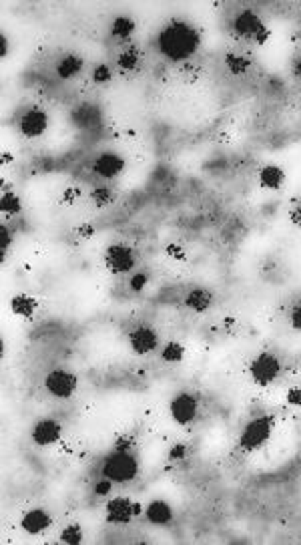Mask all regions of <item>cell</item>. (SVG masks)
<instances>
[{"label":"cell","mask_w":301,"mask_h":545,"mask_svg":"<svg viewBox=\"0 0 301 545\" xmlns=\"http://www.w3.org/2000/svg\"><path fill=\"white\" fill-rule=\"evenodd\" d=\"M155 47L169 63H187L201 49V33L189 20L171 19L157 33Z\"/></svg>","instance_id":"1"},{"label":"cell","mask_w":301,"mask_h":545,"mask_svg":"<svg viewBox=\"0 0 301 545\" xmlns=\"http://www.w3.org/2000/svg\"><path fill=\"white\" fill-rule=\"evenodd\" d=\"M141 461L133 449L131 441L121 439L115 449L106 455L101 465V477H106L113 483H131L139 477Z\"/></svg>","instance_id":"2"},{"label":"cell","mask_w":301,"mask_h":545,"mask_svg":"<svg viewBox=\"0 0 301 545\" xmlns=\"http://www.w3.org/2000/svg\"><path fill=\"white\" fill-rule=\"evenodd\" d=\"M231 33L237 38L249 42V45H257V47L266 45L269 37H271V33H269L263 19L257 13L249 10V8L239 10L231 19Z\"/></svg>","instance_id":"3"},{"label":"cell","mask_w":301,"mask_h":545,"mask_svg":"<svg viewBox=\"0 0 301 545\" xmlns=\"http://www.w3.org/2000/svg\"><path fill=\"white\" fill-rule=\"evenodd\" d=\"M275 431V417L273 415H259L247 420V425L239 433V449L245 453H253L263 449Z\"/></svg>","instance_id":"4"},{"label":"cell","mask_w":301,"mask_h":545,"mask_svg":"<svg viewBox=\"0 0 301 545\" xmlns=\"http://www.w3.org/2000/svg\"><path fill=\"white\" fill-rule=\"evenodd\" d=\"M284 374V363L273 352H259L249 363V377L257 386H271Z\"/></svg>","instance_id":"5"},{"label":"cell","mask_w":301,"mask_h":545,"mask_svg":"<svg viewBox=\"0 0 301 545\" xmlns=\"http://www.w3.org/2000/svg\"><path fill=\"white\" fill-rule=\"evenodd\" d=\"M49 113L47 109L38 107V105H31L18 113L17 117V129L18 133L26 139H38L47 133L49 129Z\"/></svg>","instance_id":"6"},{"label":"cell","mask_w":301,"mask_h":545,"mask_svg":"<svg viewBox=\"0 0 301 545\" xmlns=\"http://www.w3.org/2000/svg\"><path fill=\"white\" fill-rule=\"evenodd\" d=\"M105 266L108 272L113 276H124V274H131L137 266V254L135 250L129 246V244H123V242H115L111 244L105 250Z\"/></svg>","instance_id":"7"},{"label":"cell","mask_w":301,"mask_h":545,"mask_svg":"<svg viewBox=\"0 0 301 545\" xmlns=\"http://www.w3.org/2000/svg\"><path fill=\"white\" fill-rule=\"evenodd\" d=\"M199 409H201L199 397H197L195 393H191V390H181L169 402L171 418L181 427L193 425L197 417H199Z\"/></svg>","instance_id":"8"},{"label":"cell","mask_w":301,"mask_h":545,"mask_svg":"<svg viewBox=\"0 0 301 545\" xmlns=\"http://www.w3.org/2000/svg\"><path fill=\"white\" fill-rule=\"evenodd\" d=\"M79 386V379L76 374L67 370V368H54L47 374L44 379V390L58 400H69L76 393Z\"/></svg>","instance_id":"9"},{"label":"cell","mask_w":301,"mask_h":545,"mask_svg":"<svg viewBox=\"0 0 301 545\" xmlns=\"http://www.w3.org/2000/svg\"><path fill=\"white\" fill-rule=\"evenodd\" d=\"M143 513L141 503L133 501L131 497H115V499H108L105 507L106 521L113 523V526H127L131 523L135 517H139Z\"/></svg>","instance_id":"10"},{"label":"cell","mask_w":301,"mask_h":545,"mask_svg":"<svg viewBox=\"0 0 301 545\" xmlns=\"http://www.w3.org/2000/svg\"><path fill=\"white\" fill-rule=\"evenodd\" d=\"M127 340H129V346L135 354L139 356H147V354H153L157 348H159V332L149 324H139L135 326L129 334H127Z\"/></svg>","instance_id":"11"},{"label":"cell","mask_w":301,"mask_h":545,"mask_svg":"<svg viewBox=\"0 0 301 545\" xmlns=\"http://www.w3.org/2000/svg\"><path fill=\"white\" fill-rule=\"evenodd\" d=\"M124 167H127V161H124L123 155L117 153V151H111V149L99 153L92 159V173L99 175L101 180H105V182L119 177L124 171Z\"/></svg>","instance_id":"12"},{"label":"cell","mask_w":301,"mask_h":545,"mask_svg":"<svg viewBox=\"0 0 301 545\" xmlns=\"http://www.w3.org/2000/svg\"><path fill=\"white\" fill-rule=\"evenodd\" d=\"M60 436H63V425L56 418H38L33 425V429H31L33 443H35L36 447H42V449L56 445L60 441Z\"/></svg>","instance_id":"13"},{"label":"cell","mask_w":301,"mask_h":545,"mask_svg":"<svg viewBox=\"0 0 301 545\" xmlns=\"http://www.w3.org/2000/svg\"><path fill=\"white\" fill-rule=\"evenodd\" d=\"M53 526V515L42 507H33L22 513L20 517V527L22 531H26L29 535H40L44 531H49Z\"/></svg>","instance_id":"14"},{"label":"cell","mask_w":301,"mask_h":545,"mask_svg":"<svg viewBox=\"0 0 301 545\" xmlns=\"http://www.w3.org/2000/svg\"><path fill=\"white\" fill-rule=\"evenodd\" d=\"M71 119L74 127L83 129V131H95L103 125V111L95 103H83L72 109Z\"/></svg>","instance_id":"15"},{"label":"cell","mask_w":301,"mask_h":545,"mask_svg":"<svg viewBox=\"0 0 301 545\" xmlns=\"http://www.w3.org/2000/svg\"><path fill=\"white\" fill-rule=\"evenodd\" d=\"M143 515H145V519L151 523V526H169L171 521H173V517H175V511L173 507L167 503V501H163V499H153L147 507L143 509Z\"/></svg>","instance_id":"16"},{"label":"cell","mask_w":301,"mask_h":545,"mask_svg":"<svg viewBox=\"0 0 301 545\" xmlns=\"http://www.w3.org/2000/svg\"><path fill=\"white\" fill-rule=\"evenodd\" d=\"M108 31H111V37L115 38L117 42L127 45L131 40V37L135 35V31H137V22L129 15H119V17H115V19L111 20Z\"/></svg>","instance_id":"17"},{"label":"cell","mask_w":301,"mask_h":545,"mask_svg":"<svg viewBox=\"0 0 301 545\" xmlns=\"http://www.w3.org/2000/svg\"><path fill=\"white\" fill-rule=\"evenodd\" d=\"M83 67H85L83 56L76 55V53H67V55L60 56L58 63H56V77L63 79V81H71L83 71Z\"/></svg>","instance_id":"18"},{"label":"cell","mask_w":301,"mask_h":545,"mask_svg":"<svg viewBox=\"0 0 301 545\" xmlns=\"http://www.w3.org/2000/svg\"><path fill=\"white\" fill-rule=\"evenodd\" d=\"M259 185L267 189V191H277L282 189L285 183V171L279 167V165H263L261 171H259Z\"/></svg>","instance_id":"19"},{"label":"cell","mask_w":301,"mask_h":545,"mask_svg":"<svg viewBox=\"0 0 301 545\" xmlns=\"http://www.w3.org/2000/svg\"><path fill=\"white\" fill-rule=\"evenodd\" d=\"M213 300H215V296L209 288H193L185 296V306L197 312V314H201V312H207L211 308Z\"/></svg>","instance_id":"20"},{"label":"cell","mask_w":301,"mask_h":545,"mask_svg":"<svg viewBox=\"0 0 301 545\" xmlns=\"http://www.w3.org/2000/svg\"><path fill=\"white\" fill-rule=\"evenodd\" d=\"M36 310H38V302L29 294H15L10 298V312L22 320H31Z\"/></svg>","instance_id":"21"},{"label":"cell","mask_w":301,"mask_h":545,"mask_svg":"<svg viewBox=\"0 0 301 545\" xmlns=\"http://www.w3.org/2000/svg\"><path fill=\"white\" fill-rule=\"evenodd\" d=\"M141 65V53L137 47H131V45H124L123 51L117 55V67L123 71V73H131L135 69H139Z\"/></svg>","instance_id":"22"},{"label":"cell","mask_w":301,"mask_h":545,"mask_svg":"<svg viewBox=\"0 0 301 545\" xmlns=\"http://www.w3.org/2000/svg\"><path fill=\"white\" fill-rule=\"evenodd\" d=\"M251 65H253L251 58L243 55V53H229V55L225 56V67L235 77H241V74L247 73L249 69H251Z\"/></svg>","instance_id":"23"},{"label":"cell","mask_w":301,"mask_h":545,"mask_svg":"<svg viewBox=\"0 0 301 545\" xmlns=\"http://www.w3.org/2000/svg\"><path fill=\"white\" fill-rule=\"evenodd\" d=\"M159 356L163 363L177 364L185 358V346L181 345L179 340H169L167 345L159 350Z\"/></svg>","instance_id":"24"},{"label":"cell","mask_w":301,"mask_h":545,"mask_svg":"<svg viewBox=\"0 0 301 545\" xmlns=\"http://www.w3.org/2000/svg\"><path fill=\"white\" fill-rule=\"evenodd\" d=\"M0 210H2V214L8 216V218H15V216H18V214L22 212L20 198H18L13 189H10V191H6V189L2 191V198H0Z\"/></svg>","instance_id":"25"},{"label":"cell","mask_w":301,"mask_h":545,"mask_svg":"<svg viewBox=\"0 0 301 545\" xmlns=\"http://www.w3.org/2000/svg\"><path fill=\"white\" fill-rule=\"evenodd\" d=\"M113 198H115V193L108 185H97V187L90 189V201L97 207H106L113 201Z\"/></svg>","instance_id":"26"},{"label":"cell","mask_w":301,"mask_h":545,"mask_svg":"<svg viewBox=\"0 0 301 545\" xmlns=\"http://www.w3.org/2000/svg\"><path fill=\"white\" fill-rule=\"evenodd\" d=\"M58 539L67 545L83 544V527L79 526V523H69V526L60 531V537H58Z\"/></svg>","instance_id":"27"},{"label":"cell","mask_w":301,"mask_h":545,"mask_svg":"<svg viewBox=\"0 0 301 545\" xmlns=\"http://www.w3.org/2000/svg\"><path fill=\"white\" fill-rule=\"evenodd\" d=\"M147 284H149V274L145 270L131 274V278H129V288L133 292H143L147 288Z\"/></svg>","instance_id":"28"},{"label":"cell","mask_w":301,"mask_h":545,"mask_svg":"<svg viewBox=\"0 0 301 545\" xmlns=\"http://www.w3.org/2000/svg\"><path fill=\"white\" fill-rule=\"evenodd\" d=\"M111 77H113V73H111V69H108V65H97L95 69H92V73H90V79H92V83H97V85H105V83H108L111 81Z\"/></svg>","instance_id":"29"},{"label":"cell","mask_w":301,"mask_h":545,"mask_svg":"<svg viewBox=\"0 0 301 545\" xmlns=\"http://www.w3.org/2000/svg\"><path fill=\"white\" fill-rule=\"evenodd\" d=\"M289 324L293 330L301 332V300H298L291 308H289Z\"/></svg>","instance_id":"30"},{"label":"cell","mask_w":301,"mask_h":545,"mask_svg":"<svg viewBox=\"0 0 301 545\" xmlns=\"http://www.w3.org/2000/svg\"><path fill=\"white\" fill-rule=\"evenodd\" d=\"M285 402H287L289 406H301V384H295V386L287 388Z\"/></svg>","instance_id":"31"},{"label":"cell","mask_w":301,"mask_h":545,"mask_svg":"<svg viewBox=\"0 0 301 545\" xmlns=\"http://www.w3.org/2000/svg\"><path fill=\"white\" fill-rule=\"evenodd\" d=\"M187 455H189V447L183 445V443H177V445L171 447V451H169V459H171V461H183Z\"/></svg>","instance_id":"32"},{"label":"cell","mask_w":301,"mask_h":545,"mask_svg":"<svg viewBox=\"0 0 301 545\" xmlns=\"http://www.w3.org/2000/svg\"><path fill=\"white\" fill-rule=\"evenodd\" d=\"M111 489H113V481H108L106 477H101V481H97V485H95V495L97 497H108Z\"/></svg>","instance_id":"33"},{"label":"cell","mask_w":301,"mask_h":545,"mask_svg":"<svg viewBox=\"0 0 301 545\" xmlns=\"http://www.w3.org/2000/svg\"><path fill=\"white\" fill-rule=\"evenodd\" d=\"M0 236H2V260H4V255H6L10 244H13V236H10L8 226H2V228H0Z\"/></svg>","instance_id":"34"},{"label":"cell","mask_w":301,"mask_h":545,"mask_svg":"<svg viewBox=\"0 0 301 545\" xmlns=\"http://www.w3.org/2000/svg\"><path fill=\"white\" fill-rule=\"evenodd\" d=\"M289 219H291L293 226L301 228V201H298V203L289 210Z\"/></svg>","instance_id":"35"},{"label":"cell","mask_w":301,"mask_h":545,"mask_svg":"<svg viewBox=\"0 0 301 545\" xmlns=\"http://www.w3.org/2000/svg\"><path fill=\"white\" fill-rule=\"evenodd\" d=\"M79 196H81V189H79V187H71V189H67V191L63 193V201H65V203H72L74 200H79Z\"/></svg>","instance_id":"36"},{"label":"cell","mask_w":301,"mask_h":545,"mask_svg":"<svg viewBox=\"0 0 301 545\" xmlns=\"http://www.w3.org/2000/svg\"><path fill=\"white\" fill-rule=\"evenodd\" d=\"M167 254L173 255L175 260H185V250H183L181 246H177V244H171V246L167 248Z\"/></svg>","instance_id":"37"},{"label":"cell","mask_w":301,"mask_h":545,"mask_svg":"<svg viewBox=\"0 0 301 545\" xmlns=\"http://www.w3.org/2000/svg\"><path fill=\"white\" fill-rule=\"evenodd\" d=\"M291 73L295 79H301V55H298L291 61Z\"/></svg>","instance_id":"38"},{"label":"cell","mask_w":301,"mask_h":545,"mask_svg":"<svg viewBox=\"0 0 301 545\" xmlns=\"http://www.w3.org/2000/svg\"><path fill=\"white\" fill-rule=\"evenodd\" d=\"M6 53H8V38H6L4 33H2V35H0V56L4 58Z\"/></svg>","instance_id":"39"},{"label":"cell","mask_w":301,"mask_h":545,"mask_svg":"<svg viewBox=\"0 0 301 545\" xmlns=\"http://www.w3.org/2000/svg\"><path fill=\"white\" fill-rule=\"evenodd\" d=\"M79 234H81V236H83V237H90V236H92V234H95V228H83V230H81Z\"/></svg>","instance_id":"40"}]
</instances>
